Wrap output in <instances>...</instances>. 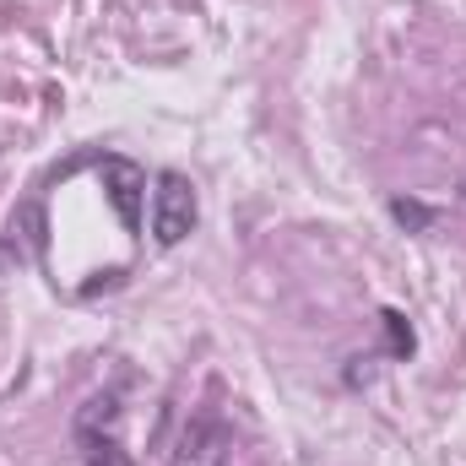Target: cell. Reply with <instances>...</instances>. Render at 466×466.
<instances>
[{"instance_id":"7a4b0ae2","label":"cell","mask_w":466,"mask_h":466,"mask_svg":"<svg viewBox=\"0 0 466 466\" xmlns=\"http://www.w3.org/2000/svg\"><path fill=\"white\" fill-rule=\"evenodd\" d=\"M233 461V429L218 418V412H190L179 440H174V456L168 466H228Z\"/></svg>"},{"instance_id":"277c9868","label":"cell","mask_w":466,"mask_h":466,"mask_svg":"<svg viewBox=\"0 0 466 466\" xmlns=\"http://www.w3.org/2000/svg\"><path fill=\"white\" fill-rule=\"evenodd\" d=\"M98 179H104V196H109L115 218L125 223V233H141V212H147V168L130 163V157H119V152H109V157L98 163Z\"/></svg>"},{"instance_id":"6da1fadb","label":"cell","mask_w":466,"mask_h":466,"mask_svg":"<svg viewBox=\"0 0 466 466\" xmlns=\"http://www.w3.org/2000/svg\"><path fill=\"white\" fill-rule=\"evenodd\" d=\"M201 223V201H196V185L185 174H157V190H152V238L157 244H185Z\"/></svg>"},{"instance_id":"5b68a950","label":"cell","mask_w":466,"mask_h":466,"mask_svg":"<svg viewBox=\"0 0 466 466\" xmlns=\"http://www.w3.org/2000/svg\"><path fill=\"white\" fill-rule=\"evenodd\" d=\"M390 218H396L407 233H429L434 223H440V212L423 207V201H412V196H396V201H390Z\"/></svg>"},{"instance_id":"8992f818","label":"cell","mask_w":466,"mask_h":466,"mask_svg":"<svg viewBox=\"0 0 466 466\" xmlns=\"http://www.w3.org/2000/svg\"><path fill=\"white\" fill-rule=\"evenodd\" d=\"M380 326H385V342H390V358H412V326H407V315L401 309H385L380 315Z\"/></svg>"},{"instance_id":"3957f363","label":"cell","mask_w":466,"mask_h":466,"mask_svg":"<svg viewBox=\"0 0 466 466\" xmlns=\"http://www.w3.org/2000/svg\"><path fill=\"white\" fill-rule=\"evenodd\" d=\"M115 423H119V390L93 396L76 412V445H82V461L87 466H130L125 451H119V440H115Z\"/></svg>"}]
</instances>
